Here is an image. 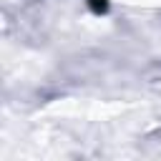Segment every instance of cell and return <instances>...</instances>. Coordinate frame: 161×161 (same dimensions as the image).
Masks as SVG:
<instances>
[{
  "label": "cell",
  "mask_w": 161,
  "mask_h": 161,
  "mask_svg": "<svg viewBox=\"0 0 161 161\" xmlns=\"http://www.w3.org/2000/svg\"><path fill=\"white\" fill-rule=\"evenodd\" d=\"M91 8H93L96 13H103V10L108 8V0H91Z\"/></svg>",
  "instance_id": "cell-1"
}]
</instances>
